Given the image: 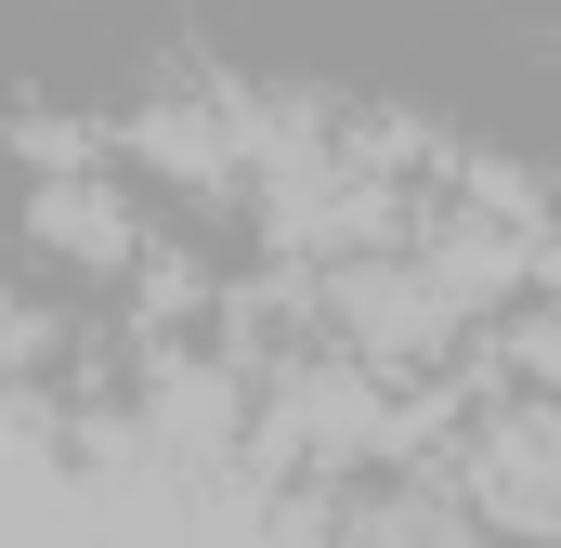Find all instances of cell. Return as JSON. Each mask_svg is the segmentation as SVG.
I'll return each mask as SVG.
<instances>
[{
    "instance_id": "6da1fadb",
    "label": "cell",
    "mask_w": 561,
    "mask_h": 548,
    "mask_svg": "<svg viewBox=\"0 0 561 548\" xmlns=\"http://www.w3.org/2000/svg\"><path fill=\"white\" fill-rule=\"evenodd\" d=\"M39 236H53V249H79V262H118V249H131V236H118V209H105V183H79V170L39 196Z\"/></svg>"
}]
</instances>
